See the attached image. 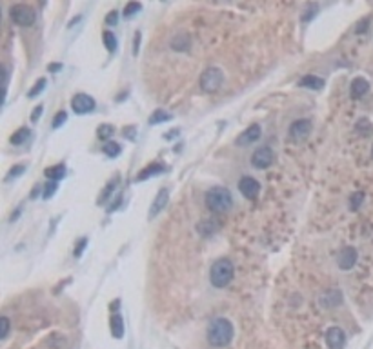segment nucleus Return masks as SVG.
Wrapping results in <instances>:
<instances>
[{
	"label": "nucleus",
	"instance_id": "1",
	"mask_svg": "<svg viewBox=\"0 0 373 349\" xmlns=\"http://www.w3.org/2000/svg\"><path fill=\"white\" fill-rule=\"evenodd\" d=\"M206 338L213 348H226L233 340V324L228 318H213L207 326Z\"/></svg>",
	"mask_w": 373,
	"mask_h": 349
},
{
	"label": "nucleus",
	"instance_id": "2",
	"mask_svg": "<svg viewBox=\"0 0 373 349\" xmlns=\"http://www.w3.org/2000/svg\"><path fill=\"white\" fill-rule=\"evenodd\" d=\"M206 205L211 213H226L233 205V197L226 187H213L206 193Z\"/></svg>",
	"mask_w": 373,
	"mask_h": 349
},
{
	"label": "nucleus",
	"instance_id": "3",
	"mask_svg": "<svg viewBox=\"0 0 373 349\" xmlns=\"http://www.w3.org/2000/svg\"><path fill=\"white\" fill-rule=\"evenodd\" d=\"M233 273H235L233 262H229L228 258H219L209 269V280L215 288H226L233 280Z\"/></svg>",
	"mask_w": 373,
	"mask_h": 349
},
{
	"label": "nucleus",
	"instance_id": "4",
	"mask_svg": "<svg viewBox=\"0 0 373 349\" xmlns=\"http://www.w3.org/2000/svg\"><path fill=\"white\" fill-rule=\"evenodd\" d=\"M9 17H11V20L17 26H22V28H29L37 20V15H35L33 7L26 6V4H15V6H11Z\"/></svg>",
	"mask_w": 373,
	"mask_h": 349
},
{
	"label": "nucleus",
	"instance_id": "5",
	"mask_svg": "<svg viewBox=\"0 0 373 349\" xmlns=\"http://www.w3.org/2000/svg\"><path fill=\"white\" fill-rule=\"evenodd\" d=\"M224 84V73L219 68H207L201 75V88L206 93H215L219 91Z\"/></svg>",
	"mask_w": 373,
	"mask_h": 349
},
{
	"label": "nucleus",
	"instance_id": "6",
	"mask_svg": "<svg viewBox=\"0 0 373 349\" xmlns=\"http://www.w3.org/2000/svg\"><path fill=\"white\" fill-rule=\"evenodd\" d=\"M273 160H275V153H273V149L268 147V146L259 147V149L251 155V164H253V167H257V169L270 167V165L273 164Z\"/></svg>",
	"mask_w": 373,
	"mask_h": 349
},
{
	"label": "nucleus",
	"instance_id": "7",
	"mask_svg": "<svg viewBox=\"0 0 373 349\" xmlns=\"http://www.w3.org/2000/svg\"><path fill=\"white\" fill-rule=\"evenodd\" d=\"M311 133V122L310 120H297V122H293L290 126V140L291 142H295V144H300V142H304L306 138L310 137Z\"/></svg>",
	"mask_w": 373,
	"mask_h": 349
},
{
	"label": "nucleus",
	"instance_id": "8",
	"mask_svg": "<svg viewBox=\"0 0 373 349\" xmlns=\"http://www.w3.org/2000/svg\"><path fill=\"white\" fill-rule=\"evenodd\" d=\"M71 110L75 111L76 115L90 113V111L95 110V100H93V96L86 95V93H76L71 100Z\"/></svg>",
	"mask_w": 373,
	"mask_h": 349
},
{
	"label": "nucleus",
	"instance_id": "9",
	"mask_svg": "<svg viewBox=\"0 0 373 349\" xmlns=\"http://www.w3.org/2000/svg\"><path fill=\"white\" fill-rule=\"evenodd\" d=\"M337 264L342 271H350L357 264V249L355 247H342L337 255Z\"/></svg>",
	"mask_w": 373,
	"mask_h": 349
},
{
	"label": "nucleus",
	"instance_id": "10",
	"mask_svg": "<svg viewBox=\"0 0 373 349\" xmlns=\"http://www.w3.org/2000/svg\"><path fill=\"white\" fill-rule=\"evenodd\" d=\"M326 344L330 349H342L346 344V333L340 328L333 326L326 331Z\"/></svg>",
	"mask_w": 373,
	"mask_h": 349
},
{
	"label": "nucleus",
	"instance_id": "11",
	"mask_svg": "<svg viewBox=\"0 0 373 349\" xmlns=\"http://www.w3.org/2000/svg\"><path fill=\"white\" fill-rule=\"evenodd\" d=\"M239 189H241V193L248 200H253V199H257L259 193H261V184L257 182L255 178L244 177V178H241V182H239Z\"/></svg>",
	"mask_w": 373,
	"mask_h": 349
},
{
	"label": "nucleus",
	"instance_id": "12",
	"mask_svg": "<svg viewBox=\"0 0 373 349\" xmlns=\"http://www.w3.org/2000/svg\"><path fill=\"white\" fill-rule=\"evenodd\" d=\"M168 200H169V191H168L166 187H162L159 193H157V197L153 200L151 204V209H149V219H155L157 215H160V211L166 207Z\"/></svg>",
	"mask_w": 373,
	"mask_h": 349
},
{
	"label": "nucleus",
	"instance_id": "13",
	"mask_svg": "<svg viewBox=\"0 0 373 349\" xmlns=\"http://www.w3.org/2000/svg\"><path fill=\"white\" fill-rule=\"evenodd\" d=\"M261 137V126L259 124H253V126H249L248 129L242 133L241 137L235 140L237 146H248V144H253L255 140H259Z\"/></svg>",
	"mask_w": 373,
	"mask_h": 349
},
{
	"label": "nucleus",
	"instance_id": "14",
	"mask_svg": "<svg viewBox=\"0 0 373 349\" xmlns=\"http://www.w3.org/2000/svg\"><path fill=\"white\" fill-rule=\"evenodd\" d=\"M368 91H370V84H368L366 78H362V76H357V78H353L352 86H350V93H352V98L359 100V98H362V96L366 95Z\"/></svg>",
	"mask_w": 373,
	"mask_h": 349
},
{
	"label": "nucleus",
	"instance_id": "15",
	"mask_svg": "<svg viewBox=\"0 0 373 349\" xmlns=\"http://www.w3.org/2000/svg\"><path fill=\"white\" fill-rule=\"evenodd\" d=\"M298 86H300V88L313 89V91H318V89L324 88V80H322V78H318V76H315V75H306L298 80Z\"/></svg>",
	"mask_w": 373,
	"mask_h": 349
},
{
	"label": "nucleus",
	"instance_id": "16",
	"mask_svg": "<svg viewBox=\"0 0 373 349\" xmlns=\"http://www.w3.org/2000/svg\"><path fill=\"white\" fill-rule=\"evenodd\" d=\"M44 175H46L51 182H58V180H62V178L66 177V165L64 164L51 165V167H48V169L44 171Z\"/></svg>",
	"mask_w": 373,
	"mask_h": 349
},
{
	"label": "nucleus",
	"instance_id": "17",
	"mask_svg": "<svg viewBox=\"0 0 373 349\" xmlns=\"http://www.w3.org/2000/svg\"><path fill=\"white\" fill-rule=\"evenodd\" d=\"M118 184H120V177H118V175H117V177H113V178H111V180H110V182L106 184V187H104L102 195L98 197V204L102 205L104 202H106V200L110 199V197H111V193H113V191H115V189H117V185H118Z\"/></svg>",
	"mask_w": 373,
	"mask_h": 349
},
{
	"label": "nucleus",
	"instance_id": "18",
	"mask_svg": "<svg viewBox=\"0 0 373 349\" xmlns=\"http://www.w3.org/2000/svg\"><path fill=\"white\" fill-rule=\"evenodd\" d=\"M164 169H166V167H164L162 164H149L146 169H142V171L138 173L137 180H146V178H151V177H155V175H160Z\"/></svg>",
	"mask_w": 373,
	"mask_h": 349
},
{
	"label": "nucleus",
	"instance_id": "19",
	"mask_svg": "<svg viewBox=\"0 0 373 349\" xmlns=\"http://www.w3.org/2000/svg\"><path fill=\"white\" fill-rule=\"evenodd\" d=\"M355 131H357V135H360V137H370L373 133V126L368 118H360L359 122L355 124Z\"/></svg>",
	"mask_w": 373,
	"mask_h": 349
},
{
	"label": "nucleus",
	"instance_id": "20",
	"mask_svg": "<svg viewBox=\"0 0 373 349\" xmlns=\"http://www.w3.org/2000/svg\"><path fill=\"white\" fill-rule=\"evenodd\" d=\"M111 333H113L115 338H122L124 336V324H122L120 315L111 316Z\"/></svg>",
	"mask_w": 373,
	"mask_h": 349
},
{
	"label": "nucleus",
	"instance_id": "21",
	"mask_svg": "<svg viewBox=\"0 0 373 349\" xmlns=\"http://www.w3.org/2000/svg\"><path fill=\"white\" fill-rule=\"evenodd\" d=\"M28 138H29V129L28 128H20V129L15 131L13 135H11L9 142H11L13 146H20V144H24Z\"/></svg>",
	"mask_w": 373,
	"mask_h": 349
},
{
	"label": "nucleus",
	"instance_id": "22",
	"mask_svg": "<svg viewBox=\"0 0 373 349\" xmlns=\"http://www.w3.org/2000/svg\"><path fill=\"white\" fill-rule=\"evenodd\" d=\"M115 135V128L111 126V124H102V126H98L97 129V137L100 140H108L110 142V138Z\"/></svg>",
	"mask_w": 373,
	"mask_h": 349
},
{
	"label": "nucleus",
	"instance_id": "23",
	"mask_svg": "<svg viewBox=\"0 0 373 349\" xmlns=\"http://www.w3.org/2000/svg\"><path fill=\"white\" fill-rule=\"evenodd\" d=\"M102 151H104V155H108V157H118L120 155V151H122V147L117 144V142H106V144L102 146Z\"/></svg>",
	"mask_w": 373,
	"mask_h": 349
},
{
	"label": "nucleus",
	"instance_id": "24",
	"mask_svg": "<svg viewBox=\"0 0 373 349\" xmlns=\"http://www.w3.org/2000/svg\"><path fill=\"white\" fill-rule=\"evenodd\" d=\"M102 38H104V44H106V49H108L110 53H113V51L117 49V37L111 33V31H104Z\"/></svg>",
	"mask_w": 373,
	"mask_h": 349
},
{
	"label": "nucleus",
	"instance_id": "25",
	"mask_svg": "<svg viewBox=\"0 0 373 349\" xmlns=\"http://www.w3.org/2000/svg\"><path fill=\"white\" fill-rule=\"evenodd\" d=\"M168 120H171V115L168 113V111H162V110H157L155 113L151 115V118H149V124H160V122H168Z\"/></svg>",
	"mask_w": 373,
	"mask_h": 349
},
{
	"label": "nucleus",
	"instance_id": "26",
	"mask_svg": "<svg viewBox=\"0 0 373 349\" xmlns=\"http://www.w3.org/2000/svg\"><path fill=\"white\" fill-rule=\"evenodd\" d=\"M46 78H38L37 82H35V86L31 89H29V93H28V98H37V96L40 95L42 91L46 89Z\"/></svg>",
	"mask_w": 373,
	"mask_h": 349
},
{
	"label": "nucleus",
	"instance_id": "27",
	"mask_svg": "<svg viewBox=\"0 0 373 349\" xmlns=\"http://www.w3.org/2000/svg\"><path fill=\"white\" fill-rule=\"evenodd\" d=\"M362 202H364V191L353 193L352 197H350V209H352V211H357L360 205H362Z\"/></svg>",
	"mask_w": 373,
	"mask_h": 349
},
{
	"label": "nucleus",
	"instance_id": "28",
	"mask_svg": "<svg viewBox=\"0 0 373 349\" xmlns=\"http://www.w3.org/2000/svg\"><path fill=\"white\" fill-rule=\"evenodd\" d=\"M140 9H142V4H140V2H130V4H126V7H124V17L126 18H130V17H133V15H137Z\"/></svg>",
	"mask_w": 373,
	"mask_h": 349
},
{
	"label": "nucleus",
	"instance_id": "29",
	"mask_svg": "<svg viewBox=\"0 0 373 349\" xmlns=\"http://www.w3.org/2000/svg\"><path fill=\"white\" fill-rule=\"evenodd\" d=\"M56 187H58V184H56V182H49L48 185H44V189H42V199H44V200L51 199V197H53V195L56 193Z\"/></svg>",
	"mask_w": 373,
	"mask_h": 349
},
{
	"label": "nucleus",
	"instance_id": "30",
	"mask_svg": "<svg viewBox=\"0 0 373 349\" xmlns=\"http://www.w3.org/2000/svg\"><path fill=\"white\" fill-rule=\"evenodd\" d=\"M66 120H68V115H66V111H60V113H56L55 118H53V129H58V128H62Z\"/></svg>",
	"mask_w": 373,
	"mask_h": 349
},
{
	"label": "nucleus",
	"instance_id": "31",
	"mask_svg": "<svg viewBox=\"0 0 373 349\" xmlns=\"http://www.w3.org/2000/svg\"><path fill=\"white\" fill-rule=\"evenodd\" d=\"M0 326H2L0 338H2V340H6L7 335H9V318H7V316H2V318H0Z\"/></svg>",
	"mask_w": 373,
	"mask_h": 349
},
{
	"label": "nucleus",
	"instance_id": "32",
	"mask_svg": "<svg viewBox=\"0 0 373 349\" xmlns=\"http://www.w3.org/2000/svg\"><path fill=\"white\" fill-rule=\"evenodd\" d=\"M86 246H88V239H80L78 242H76L75 251H73V255H75L76 258H78V257H82V253H84V249H86Z\"/></svg>",
	"mask_w": 373,
	"mask_h": 349
},
{
	"label": "nucleus",
	"instance_id": "33",
	"mask_svg": "<svg viewBox=\"0 0 373 349\" xmlns=\"http://www.w3.org/2000/svg\"><path fill=\"white\" fill-rule=\"evenodd\" d=\"M308 7H310V9H308V11H304V17H302V20H304V22H310L311 18L317 15V11H318L317 4H310Z\"/></svg>",
	"mask_w": 373,
	"mask_h": 349
},
{
	"label": "nucleus",
	"instance_id": "34",
	"mask_svg": "<svg viewBox=\"0 0 373 349\" xmlns=\"http://www.w3.org/2000/svg\"><path fill=\"white\" fill-rule=\"evenodd\" d=\"M117 22H118V13L117 11H110L108 17H106V24H108V26H117Z\"/></svg>",
	"mask_w": 373,
	"mask_h": 349
},
{
	"label": "nucleus",
	"instance_id": "35",
	"mask_svg": "<svg viewBox=\"0 0 373 349\" xmlns=\"http://www.w3.org/2000/svg\"><path fill=\"white\" fill-rule=\"evenodd\" d=\"M24 171H26V165H22V164L15 165V167H11V171H9V177H7V178L19 177V175H20V173H24Z\"/></svg>",
	"mask_w": 373,
	"mask_h": 349
},
{
	"label": "nucleus",
	"instance_id": "36",
	"mask_svg": "<svg viewBox=\"0 0 373 349\" xmlns=\"http://www.w3.org/2000/svg\"><path fill=\"white\" fill-rule=\"evenodd\" d=\"M42 111H44V106H42V104H40V106H37V108H35L33 113H31V120H33V122H38V118H40Z\"/></svg>",
	"mask_w": 373,
	"mask_h": 349
},
{
	"label": "nucleus",
	"instance_id": "37",
	"mask_svg": "<svg viewBox=\"0 0 373 349\" xmlns=\"http://www.w3.org/2000/svg\"><path fill=\"white\" fill-rule=\"evenodd\" d=\"M138 48H140V31L135 33V42H133V53H135V55L138 53Z\"/></svg>",
	"mask_w": 373,
	"mask_h": 349
},
{
	"label": "nucleus",
	"instance_id": "38",
	"mask_svg": "<svg viewBox=\"0 0 373 349\" xmlns=\"http://www.w3.org/2000/svg\"><path fill=\"white\" fill-rule=\"evenodd\" d=\"M62 68V64H49V71H58V69Z\"/></svg>",
	"mask_w": 373,
	"mask_h": 349
}]
</instances>
